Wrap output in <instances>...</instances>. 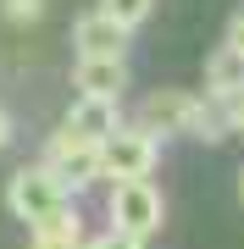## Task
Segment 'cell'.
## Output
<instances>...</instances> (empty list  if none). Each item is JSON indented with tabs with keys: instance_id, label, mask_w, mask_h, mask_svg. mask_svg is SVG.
I'll list each match as a JSON object with an SVG mask.
<instances>
[{
	"instance_id": "cell-11",
	"label": "cell",
	"mask_w": 244,
	"mask_h": 249,
	"mask_svg": "<svg viewBox=\"0 0 244 249\" xmlns=\"http://www.w3.org/2000/svg\"><path fill=\"white\" fill-rule=\"evenodd\" d=\"M227 127H233V100H217V94H206V100H194V116H189V133L194 139H206V144H217Z\"/></svg>"
},
{
	"instance_id": "cell-16",
	"label": "cell",
	"mask_w": 244,
	"mask_h": 249,
	"mask_svg": "<svg viewBox=\"0 0 244 249\" xmlns=\"http://www.w3.org/2000/svg\"><path fill=\"white\" fill-rule=\"evenodd\" d=\"M233 127H239V133H244V94L233 100Z\"/></svg>"
},
{
	"instance_id": "cell-15",
	"label": "cell",
	"mask_w": 244,
	"mask_h": 249,
	"mask_svg": "<svg viewBox=\"0 0 244 249\" xmlns=\"http://www.w3.org/2000/svg\"><path fill=\"white\" fill-rule=\"evenodd\" d=\"M227 45H233V50H244V11L227 22Z\"/></svg>"
},
{
	"instance_id": "cell-2",
	"label": "cell",
	"mask_w": 244,
	"mask_h": 249,
	"mask_svg": "<svg viewBox=\"0 0 244 249\" xmlns=\"http://www.w3.org/2000/svg\"><path fill=\"white\" fill-rule=\"evenodd\" d=\"M106 216H111V227H117V232L150 238V232L161 227L167 205H161V194H155V183H150V178H122L117 188H111V205H106Z\"/></svg>"
},
{
	"instance_id": "cell-12",
	"label": "cell",
	"mask_w": 244,
	"mask_h": 249,
	"mask_svg": "<svg viewBox=\"0 0 244 249\" xmlns=\"http://www.w3.org/2000/svg\"><path fill=\"white\" fill-rule=\"evenodd\" d=\"M150 6H155V0H100V11H106V17H117V22H128V28L145 22Z\"/></svg>"
},
{
	"instance_id": "cell-8",
	"label": "cell",
	"mask_w": 244,
	"mask_h": 249,
	"mask_svg": "<svg viewBox=\"0 0 244 249\" xmlns=\"http://www.w3.org/2000/svg\"><path fill=\"white\" fill-rule=\"evenodd\" d=\"M67 127H73L78 139H89V144H100V139H111L117 133V100H100V94H78L73 100V111H67Z\"/></svg>"
},
{
	"instance_id": "cell-3",
	"label": "cell",
	"mask_w": 244,
	"mask_h": 249,
	"mask_svg": "<svg viewBox=\"0 0 244 249\" xmlns=\"http://www.w3.org/2000/svg\"><path fill=\"white\" fill-rule=\"evenodd\" d=\"M155 155H161V139L145 133V127H117L111 139H100V178L122 183V178H150Z\"/></svg>"
},
{
	"instance_id": "cell-13",
	"label": "cell",
	"mask_w": 244,
	"mask_h": 249,
	"mask_svg": "<svg viewBox=\"0 0 244 249\" xmlns=\"http://www.w3.org/2000/svg\"><path fill=\"white\" fill-rule=\"evenodd\" d=\"M0 11H6L11 22H39L45 17V0H0Z\"/></svg>"
},
{
	"instance_id": "cell-18",
	"label": "cell",
	"mask_w": 244,
	"mask_h": 249,
	"mask_svg": "<svg viewBox=\"0 0 244 249\" xmlns=\"http://www.w3.org/2000/svg\"><path fill=\"white\" fill-rule=\"evenodd\" d=\"M239 199H244V172H239Z\"/></svg>"
},
{
	"instance_id": "cell-10",
	"label": "cell",
	"mask_w": 244,
	"mask_h": 249,
	"mask_svg": "<svg viewBox=\"0 0 244 249\" xmlns=\"http://www.w3.org/2000/svg\"><path fill=\"white\" fill-rule=\"evenodd\" d=\"M28 249H83V222L78 211L67 205V211H56L50 222H34V244Z\"/></svg>"
},
{
	"instance_id": "cell-6",
	"label": "cell",
	"mask_w": 244,
	"mask_h": 249,
	"mask_svg": "<svg viewBox=\"0 0 244 249\" xmlns=\"http://www.w3.org/2000/svg\"><path fill=\"white\" fill-rule=\"evenodd\" d=\"M128 34H133L128 22L106 17V11H89V17H78V28H73V50L78 55H122Z\"/></svg>"
},
{
	"instance_id": "cell-1",
	"label": "cell",
	"mask_w": 244,
	"mask_h": 249,
	"mask_svg": "<svg viewBox=\"0 0 244 249\" xmlns=\"http://www.w3.org/2000/svg\"><path fill=\"white\" fill-rule=\"evenodd\" d=\"M67 194H73V188L56 178L50 166H22L17 178H11V188H6V205L34 227V222H50L56 211H67Z\"/></svg>"
},
{
	"instance_id": "cell-17",
	"label": "cell",
	"mask_w": 244,
	"mask_h": 249,
	"mask_svg": "<svg viewBox=\"0 0 244 249\" xmlns=\"http://www.w3.org/2000/svg\"><path fill=\"white\" fill-rule=\"evenodd\" d=\"M6 139H11V116L0 111V150H6Z\"/></svg>"
},
{
	"instance_id": "cell-9",
	"label": "cell",
	"mask_w": 244,
	"mask_h": 249,
	"mask_svg": "<svg viewBox=\"0 0 244 249\" xmlns=\"http://www.w3.org/2000/svg\"><path fill=\"white\" fill-rule=\"evenodd\" d=\"M206 89L217 100H239L244 94V50L222 45L217 55H211V61H206Z\"/></svg>"
},
{
	"instance_id": "cell-7",
	"label": "cell",
	"mask_w": 244,
	"mask_h": 249,
	"mask_svg": "<svg viewBox=\"0 0 244 249\" xmlns=\"http://www.w3.org/2000/svg\"><path fill=\"white\" fill-rule=\"evenodd\" d=\"M73 83H78V94L117 100V94L128 89V61H122V55H78Z\"/></svg>"
},
{
	"instance_id": "cell-5",
	"label": "cell",
	"mask_w": 244,
	"mask_h": 249,
	"mask_svg": "<svg viewBox=\"0 0 244 249\" xmlns=\"http://www.w3.org/2000/svg\"><path fill=\"white\" fill-rule=\"evenodd\" d=\"M189 116H194V94L189 89H155L139 106V127L167 139V133H189Z\"/></svg>"
},
{
	"instance_id": "cell-14",
	"label": "cell",
	"mask_w": 244,
	"mask_h": 249,
	"mask_svg": "<svg viewBox=\"0 0 244 249\" xmlns=\"http://www.w3.org/2000/svg\"><path fill=\"white\" fill-rule=\"evenodd\" d=\"M83 249H145V238H133V232H117V227H111V232H100V238H89Z\"/></svg>"
},
{
	"instance_id": "cell-4",
	"label": "cell",
	"mask_w": 244,
	"mask_h": 249,
	"mask_svg": "<svg viewBox=\"0 0 244 249\" xmlns=\"http://www.w3.org/2000/svg\"><path fill=\"white\" fill-rule=\"evenodd\" d=\"M45 166H50L67 188H89V183L100 178V144L78 139L73 127H61V133L45 144Z\"/></svg>"
}]
</instances>
